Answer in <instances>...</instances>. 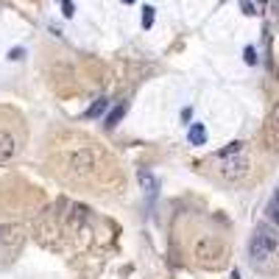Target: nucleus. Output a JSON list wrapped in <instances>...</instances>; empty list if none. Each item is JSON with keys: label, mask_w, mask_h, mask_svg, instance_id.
Masks as SVG:
<instances>
[{"label": "nucleus", "mask_w": 279, "mask_h": 279, "mask_svg": "<svg viewBox=\"0 0 279 279\" xmlns=\"http://www.w3.org/2000/svg\"><path fill=\"white\" fill-rule=\"evenodd\" d=\"M123 3H134V0H123Z\"/></svg>", "instance_id": "nucleus-15"}, {"label": "nucleus", "mask_w": 279, "mask_h": 279, "mask_svg": "<svg viewBox=\"0 0 279 279\" xmlns=\"http://www.w3.org/2000/svg\"><path fill=\"white\" fill-rule=\"evenodd\" d=\"M240 9H243V14H249V17H254V14H257V6L251 3V0H240Z\"/></svg>", "instance_id": "nucleus-11"}, {"label": "nucleus", "mask_w": 279, "mask_h": 279, "mask_svg": "<svg viewBox=\"0 0 279 279\" xmlns=\"http://www.w3.org/2000/svg\"><path fill=\"white\" fill-rule=\"evenodd\" d=\"M14 154H17V140L9 131H0V165H6Z\"/></svg>", "instance_id": "nucleus-3"}, {"label": "nucleus", "mask_w": 279, "mask_h": 279, "mask_svg": "<svg viewBox=\"0 0 279 279\" xmlns=\"http://www.w3.org/2000/svg\"><path fill=\"white\" fill-rule=\"evenodd\" d=\"M262 3H265V0H262Z\"/></svg>", "instance_id": "nucleus-16"}, {"label": "nucleus", "mask_w": 279, "mask_h": 279, "mask_svg": "<svg viewBox=\"0 0 279 279\" xmlns=\"http://www.w3.org/2000/svg\"><path fill=\"white\" fill-rule=\"evenodd\" d=\"M224 159H226V165H224V176L226 179H243L246 173H249V159L246 157H240V159L224 157Z\"/></svg>", "instance_id": "nucleus-2"}, {"label": "nucleus", "mask_w": 279, "mask_h": 279, "mask_svg": "<svg viewBox=\"0 0 279 279\" xmlns=\"http://www.w3.org/2000/svg\"><path fill=\"white\" fill-rule=\"evenodd\" d=\"M154 14H157V9H154V6H146V9H143V28H151V25H154Z\"/></svg>", "instance_id": "nucleus-10"}, {"label": "nucleus", "mask_w": 279, "mask_h": 279, "mask_svg": "<svg viewBox=\"0 0 279 279\" xmlns=\"http://www.w3.org/2000/svg\"><path fill=\"white\" fill-rule=\"evenodd\" d=\"M232 279H240V276H237V271H235V273H232Z\"/></svg>", "instance_id": "nucleus-14"}, {"label": "nucleus", "mask_w": 279, "mask_h": 279, "mask_svg": "<svg viewBox=\"0 0 279 279\" xmlns=\"http://www.w3.org/2000/svg\"><path fill=\"white\" fill-rule=\"evenodd\" d=\"M106 103H109V98H101V101H95L87 109V117H98V115H103V109H106Z\"/></svg>", "instance_id": "nucleus-8"}, {"label": "nucleus", "mask_w": 279, "mask_h": 279, "mask_svg": "<svg viewBox=\"0 0 279 279\" xmlns=\"http://www.w3.org/2000/svg\"><path fill=\"white\" fill-rule=\"evenodd\" d=\"M187 140H190V146H204V143H206L204 123H193V126H190V131H187Z\"/></svg>", "instance_id": "nucleus-4"}, {"label": "nucleus", "mask_w": 279, "mask_h": 279, "mask_svg": "<svg viewBox=\"0 0 279 279\" xmlns=\"http://www.w3.org/2000/svg\"><path fill=\"white\" fill-rule=\"evenodd\" d=\"M137 179H140V184H143V190H146V195H154V193H157L159 184H157V179H154L151 173H148V170H140Z\"/></svg>", "instance_id": "nucleus-5"}, {"label": "nucleus", "mask_w": 279, "mask_h": 279, "mask_svg": "<svg viewBox=\"0 0 279 279\" xmlns=\"http://www.w3.org/2000/svg\"><path fill=\"white\" fill-rule=\"evenodd\" d=\"M61 14H64V17H73V14H76L73 0H61Z\"/></svg>", "instance_id": "nucleus-12"}, {"label": "nucleus", "mask_w": 279, "mask_h": 279, "mask_svg": "<svg viewBox=\"0 0 279 279\" xmlns=\"http://www.w3.org/2000/svg\"><path fill=\"white\" fill-rule=\"evenodd\" d=\"M243 59H246V64H257V53H254V48H246V50H243Z\"/></svg>", "instance_id": "nucleus-13"}, {"label": "nucleus", "mask_w": 279, "mask_h": 279, "mask_svg": "<svg viewBox=\"0 0 279 279\" xmlns=\"http://www.w3.org/2000/svg\"><path fill=\"white\" fill-rule=\"evenodd\" d=\"M243 151V143H229V146L224 148V151H218V159H224V157H235V154H240Z\"/></svg>", "instance_id": "nucleus-9"}, {"label": "nucleus", "mask_w": 279, "mask_h": 279, "mask_svg": "<svg viewBox=\"0 0 279 279\" xmlns=\"http://www.w3.org/2000/svg\"><path fill=\"white\" fill-rule=\"evenodd\" d=\"M123 115H126V103H117L115 109H112L109 115H106V126H109V128H115L117 123L123 120Z\"/></svg>", "instance_id": "nucleus-6"}, {"label": "nucleus", "mask_w": 279, "mask_h": 279, "mask_svg": "<svg viewBox=\"0 0 279 279\" xmlns=\"http://www.w3.org/2000/svg\"><path fill=\"white\" fill-rule=\"evenodd\" d=\"M268 215H271V221H276V224H279V187L273 190L271 201H268Z\"/></svg>", "instance_id": "nucleus-7"}, {"label": "nucleus", "mask_w": 279, "mask_h": 279, "mask_svg": "<svg viewBox=\"0 0 279 279\" xmlns=\"http://www.w3.org/2000/svg\"><path fill=\"white\" fill-rule=\"evenodd\" d=\"M279 249V235L276 229H271L268 224H260L251 235V243H249V254H251V262H268Z\"/></svg>", "instance_id": "nucleus-1"}]
</instances>
